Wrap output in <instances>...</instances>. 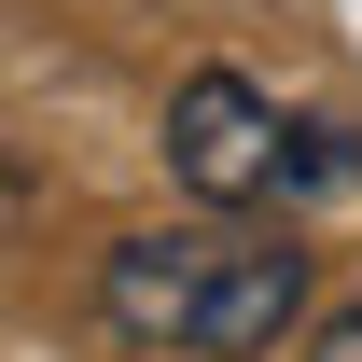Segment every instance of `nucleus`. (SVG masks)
Masks as SVG:
<instances>
[{"label": "nucleus", "instance_id": "f257e3e1", "mask_svg": "<svg viewBox=\"0 0 362 362\" xmlns=\"http://www.w3.org/2000/svg\"><path fill=\"white\" fill-rule=\"evenodd\" d=\"M98 320L126 349H181V362H265L307 320V251L251 223H168V237H112L98 265Z\"/></svg>", "mask_w": 362, "mask_h": 362}, {"label": "nucleus", "instance_id": "f03ea898", "mask_svg": "<svg viewBox=\"0 0 362 362\" xmlns=\"http://www.w3.org/2000/svg\"><path fill=\"white\" fill-rule=\"evenodd\" d=\"M168 168L209 195V209H265L279 195V112L265 84H237V70H195L168 98Z\"/></svg>", "mask_w": 362, "mask_h": 362}, {"label": "nucleus", "instance_id": "7ed1b4c3", "mask_svg": "<svg viewBox=\"0 0 362 362\" xmlns=\"http://www.w3.org/2000/svg\"><path fill=\"white\" fill-rule=\"evenodd\" d=\"M349 181H362L349 112H279V195H349Z\"/></svg>", "mask_w": 362, "mask_h": 362}, {"label": "nucleus", "instance_id": "20e7f679", "mask_svg": "<svg viewBox=\"0 0 362 362\" xmlns=\"http://www.w3.org/2000/svg\"><path fill=\"white\" fill-rule=\"evenodd\" d=\"M307 362H362V307H334V320H320V334H307Z\"/></svg>", "mask_w": 362, "mask_h": 362}]
</instances>
